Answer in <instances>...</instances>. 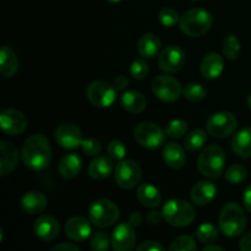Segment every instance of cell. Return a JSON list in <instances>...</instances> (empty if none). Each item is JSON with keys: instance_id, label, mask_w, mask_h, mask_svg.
Segmentation results:
<instances>
[{"instance_id": "obj_1", "label": "cell", "mask_w": 251, "mask_h": 251, "mask_svg": "<svg viewBox=\"0 0 251 251\" xmlns=\"http://www.w3.org/2000/svg\"><path fill=\"white\" fill-rule=\"evenodd\" d=\"M22 162L32 171H43L51 159V147L48 139L42 134L29 136L22 145Z\"/></svg>"}, {"instance_id": "obj_2", "label": "cell", "mask_w": 251, "mask_h": 251, "mask_svg": "<svg viewBox=\"0 0 251 251\" xmlns=\"http://www.w3.org/2000/svg\"><path fill=\"white\" fill-rule=\"evenodd\" d=\"M220 230L228 238H237L244 233L247 217L238 203L229 202L222 208L220 215Z\"/></svg>"}, {"instance_id": "obj_3", "label": "cell", "mask_w": 251, "mask_h": 251, "mask_svg": "<svg viewBox=\"0 0 251 251\" xmlns=\"http://www.w3.org/2000/svg\"><path fill=\"white\" fill-rule=\"evenodd\" d=\"M225 164V152L217 145H208L199 154L198 168L200 173L207 178L216 179L222 176Z\"/></svg>"}, {"instance_id": "obj_4", "label": "cell", "mask_w": 251, "mask_h": 251, "mask_svg": "<svg viewBox=\"0 0 251 251\" xmlns=\"http://www.w3.org/2000/svg\"><path fill=\"white\" fill-rule=\"evenodd\" d=\"M213 17L205 9H191L186 11L179 21V27L189 37H200L211 28Z\"/></svg>"}, {"instance_id": "obj_5", "label": "cell", "mask_w": 251, "mask_h": 251, "mask_svg": "<svg viewBox=\"0 0 251 251\" xmlns=\"http://www.w3.org/2000/svg\"><path fill=\"white\" fill-rule=\"evenodd\" d=\"M162 212L167 223L178 228L190 226L196 217V212L193 206L180 199H172L167 201Z\"/></svg>"}, {"instance_id": "obj_6", "label": "cell", "mask_w": 251, "mask_h": 251, "mask_svg": "<svg viewBox=\"0 0 251 251\" xmlns=\"http://www.w3.org/2000/svg\"><path fill=\"white\" fill-rule=\"evenodd\" d=\"M90 221L97 227L107 228L119 220L120 211L113 201L100 199L95 201L88 210Z\"/></svg>"}, {"instance_id": "obj_7", "label": "cell", "mask_w": 251, "mask_h": 251, "mask_svg": "<svg viewBox=\"0 0 251 251\" xmlns=\"http://www.w3.org/2000/svg\"><path fill=\"white\" fill-rule=\"evenodd\" d=\"M117 88L107 81L97 80L87 86L86 95L91 104L98 108H108L117 100Z\"/></svg>"}, {"instance_id": "obj_8", "label": "cell", "mask_w": 251, "mask_h": 251, "mask_svg": "<svg viewBox=\"0 0 251 251\" xmlns=\"http://www.w3.org/2000/svg\"><path fill=\"white\" fill-rule=\"evenodd\" d=\"M134 135L140 146L147 150H156L164 144L167 134L158 125L144 122L135 127Z\"/></svg>"}, {"instance_id": "obj_9", "label": "cell", "mask_w": 251, "mask_h": 251, "mask_svg": "<svg viewBox=\"0 0 251 251\" xmlns=\"http://www.w3.org/2000/svg\"><path fill=\"white\" fill-rule=\"evenodd\" d=\"M238 126V119L229 112H217L208 118L206 123L207 132L217 139H225L232 135Z\"/></svg>"}, {"instance_id": "obj_10", "label": "cell", "mask_w": 251, "mask_h": 251, "mask_svg": "<svg viewBox=\"0 0 251 251\" xmlns=\"http://www.w3.org/2000/svg\"><path fill=\"white\" fill-rule=\"evenodd\" d=\"M152 91L154 96L163 102H176L183 93L180 83L176 78L168 75L157 76L152 81Z\"/></svg>"}, {"instance_id": "obj_11", "label": "cell", "mask_w": 251, "mask_h": 251, "mask_svg": "<svg viewBox=\"0 0 251 251\" xmlns=\"http://www.w3.org/2000/svg\"><path fill=\"white\" fill-rule=\"evenodd\" d=\"M114 178L120 188L132 189L141 179V168L132 159H123L115 167Z\"/></svg>"}, {"instance_id": "obj_12", "label": "cell", "mask_w": 251, "mask_h": 251, "mask_svg": "<svg viewBox=\"0 0 251 251\" xmlns=\"http://www.w3.org/2000/svg\"><path fill=\"white\" fill-rule=\"evenodd\" d=\"M185 53L179 46L172 44L164 48L158 56V65L164 73H178L185 64Z\"/></svg>"}, {"instance_id": "obj_13", "label": "cell", "mask_w": 251, "mask_h": 251, "mask_svg": "<svg viewBox=\"0 0 251 251\" xmlns=\"http://www.w3.org/2000/svg\"><path fill=\"white\" fill-rule=\"evenodd\" d=\"M55 141L59 146L65 150L77 149L83 142L82 131L75 124L64 123L56 127Z\"/></svg>"}, {"instance_id": "obj_14", "label": "cell", "mask_w": 251, "mask_h": 251, "mask_svg": "<svg viewBox=\"0 0 251 251\" xmlns=\"http://www.w3.org/2000/svg\"><path fill=\"white\" fill-rule=\"evenodd\" d=\"M136 243L134 226L130 223H120L112 234V248L115 251H131Z\"/></svg>"}, {"instance_id": "obj_15", "label": "cell", "mask_w": 251, "mask_h": 251, "mask_svg": "<svg viewBox=\"0 0 251 251\" xmlns=\"http://www.w3.org/2000/svg\"><path fill=\"white\" fill-rule=\"evenodd\" d=\"M0 126L7 135L17 136L26 130L27 120L19 110L6 109L0 114Z\"/></svg>"}, {"instance_id": "obj_16", "label": "cell", "mask_w": 251, "mask_h": 251, "mask_svg": "<svg viewBox=\"0 0 251 251\" xmlns=\"http://www.w3.org/2000/svg\"><path fill=\"white\" fill-rule=\"evenodd\" d=\"M92 228L87 218L82 216L71 217L65 225V234L74 242H83L91 235Z\"/></svg>"}, {"instance_id": "obj_17", "label": "cell", "mask_w": 251, "mask_h": 251, "mask_svg": "<svg viewBox=\"0 0 251 251\" xmlns=\"http://www.w3.org/2000/svg\"><path fill=\"white\" fill-rule=\"evenodd\" d=\"M0 174L1 176L12 173L19 163V151L16 146L9 141L0 142Z\"/></svg>"}, {"instance_id": "obj_18", "label": "cell", "mask_w": 251, "mask_h": 251, "mask_svg": "<svg viewBox=\"0 0 251 251\" xmlns=\"http://www.w3.org/2000/svg\"><path fill=\"white\" fill-rule=\"evenodd\" d=\"M217 196V186L210 180H201L193 186L190 199L195 205L206 206L212 202Z\"/></svg>"}, {"instance_id": "obj_19", "label": "cell", "mask_w": 251, "mask_h": 251, "mask_svg": "<svg viewBox=\"0 0 251 251\" xmlns=\"http://www.w3.org/2000/svg\"><path fill=\"white\" fill-rule=\"evenodd\" d=\"M200 70L203 77L208 80H215L222 75L225 70V60L220 54L208 53L203 56L201 61Z\"/></svg>"}, {"instance_id": "obj_20", "label": "cell", "mask_w": 251, "mask_h": 251, "mask_svg": "<svg viewBox=\"0 0 251 251\" xmlns=\"http://www.w3.org/2000/svg\"><path fill=\"white\" fill-rule=\"evenodd\" d=\"M34 233L43 242H50L59 234V225L51 216H41L34 223Z\"/></svg>"}, {"instance_id": "obj_21", "label": "cell", "mask_w": 251, "mask_h": 251, "mask_svg": "<svg viewBox=\"0 0 251 251\" xmlns=\"http://www.w3.org/2000/svg\"><path fill=\"white\" fill-rule=\"evenodd\" d=\"M163 161L173 169L183 168L186 162V154L183 147L176 142H168L163 147Z\"/></svg>"}, {"instance_id": "obj_22", "label": "cell", "mask_w": 251, "mask_h": 251, "mask_svg": "<svg viewBox=\"0 0 251 251\" xmlns=\"http://www.w3.org/2000/svg\"><path fill=\"white\" fill-rule=\"evenodd\" d=\"M20 63L16 53L10 46H4L0 50V73L5 77H12L19 71Z\"/></svg>"}, {"instance_id": "obj_23", "label": "cell", "mask_w": 251, "mask_h": 251, "mask_svg": "<svg viewBox=\"0 0 251 251\" xmlns=\"http://www.w3.org/2000/svg\"><path fill=\"white\" fill-rule=\"evenodd\" d=\"M47 202H48L47 198L42 193H39V191H29L21 199L20 206L26 213L37 215V213L46 210Z\"/></svg>"}, {"instance_id": "obj_24", "label": "cell", "mask_w": 251, "mask_h": 251, "mask_svg": "<svg viewBox=\"0 0 251 251\" xmlns=\"http://www.w3.org/2000/svg\"><path fill=\"white\" fill-rule=\"evenodd\" d=\"M232 150L240 158L251 157V127H244L234 135L232 140Z\"/></svg>"}, {"instance_id": "obj_25", "label": "cell", "mask_w": 251, "mask_h": 251, "mask_svg": "<svg viewBox=\"0 0 251 251\" xmlns=\"http://www.w3.org/2000/svg\"><path fill=\"white\" fill-rule=\"evenodd\" d=\"M82 168V159L75 153H68L61 158L58 166L59 174L64 179H73L77 176Z\"/></svg>"}, {"instance_id": "obj_26", "label": "cell", "mask_w": 251, "mask_h": 251, "mask_svg": "<svg viewBox=\"0 0 251 251\" xmlns=\"http://www.w3.org/2000/svg\"><path fill=\"white\" fill-rule=\"evenodd\" d=\"M122 105L124 107L125 110H127L131 114H139L142 113L146 108V98L144 97L141 92L139 91H126V92L123 93L122 96Z\"/></svg>"}, {"instance_id": "obj_27", "label": "cell", "mask_w": 251, "mask_h": 251, "mask_svg": "<svg viewBox=\"0 0 251 251\" xmlns=\"http://www.w3.org/2000/svg\"><path fill=\"white\" fill-rule=\"evenodd\" d=\"M113 171V159L104 156H98L88 166V174L96 180H104Z\"/></svg>"}, {"instance_id": "obj_28", "label": "cell", "mask_w": 251, "mask_h": 251, "mask_svg": "<svg viewBox=\"0 0 251 251\" xmlns=\"http://www.w3.org/2000/svg\"><path fill=\"white\" fill-rule=\"evenodd\" d=\"M136 198L140 202L147 207H157L162 202V196L158 189L152 184H142L139 186Z\"/></svg>"}, {"instance_id": "obj_29", "label": "cell", "mask_w": 251, "mask_h": 251, "mask_svg": "<svg viewBox=\"0 0 251 251\" xmlns=\"http://www.w3.org/2000/svg\"><path fill=\"white\" fill-rule=\"evenodd\" d=\"M161 49V41L156 34L147 33L140 38L137 44V51L142 58L152 59L159 53Z\"/></svg>"}, {"instance_id": "obj_30", "label": "cell", "mask_w": 251, "mask_h": 251, "mask_svg": "<svg viewBox=\"0 0 251 251\" xmlns=\"http://www.w3.org/2000/svg\"><path fill=\"white\" fill-rule=\"evenodd\" d=\"M206 141H207V134H206V131H203L201 129H196L186 135V137L184 139V147L186 149V151L196 152L200 149H202Z\"/></svg>"}, {"instance_id": "obj_31", "label": "cell", "mask_w": 251, "mask_h": 251, "mask_svg": "<svg viewBox=\"0 0 251 251\" xmlns=\"http://www.w3.org/2000/svg\"><path fill=\"white\" fill-rule=\"evenodd\" d=\"M240 49H242V46H240L239 38H238L235 34H229L225 38L223 41V49L222 53L228 60H234L239 56Z\"/></svg>"}, {"instance_id": "obj_32", "label": "cell", "mask_w": 251, "mask_h": 251, "mask_svg": "<svg viewBox=\"0 0 251 251\" xmlns=\"http://www.w3.org/2000/svg\"><path fill=\"white\" fill-rule=\"evenodd\" d=\"M220 232L212 223H202L196 229V237L202 243H213L220 237Z\"/></svg>"}, {"instance_id": "obj_33", "label": "cell", "mask_w": 251, "mask_h": 251, "mask_svg": "<svg viewBox=\"0 0 251 251\" xmlns=\"http://www.w3.org/2000/svg\"><path fill=\"white\" fill-rule=\"evenodd\" d=\"M183 96L190 102L198 103L206 97V90L201 83L190 82L183 88Z\"/></svg>"}, {"instance_id": "obj_34", "label": "cell", "mask_w": 251, "mask_h": 251, "mask_svg": "<svg viewBox=\"0 0 251 251\" xmlns=\"http://www.w3.org/2000/svg\"><path fill=\"white\" fill-rule=\"evenodd\" d=\"M248 171L242 164H233L226 171V179L230 184H242L247 179Z\"/></svg>"}, {"instance_id": "obj_35", "label": "cell", "mask_w": 251, "mask_h": 251, "mask_svg": "<svg viewBox=\"0 0 251 251\" xmlns=\"http://www.w3.org/2000/svg\"><path fill=\"white\" fill-rule=\"evenodd\" d=\"M164 131L167 136L172 139H180L188 132V123L183 119H174L169 123Z\"/></svg>"}, {"instance_id": "obj_36", "label": "cell", "mask_w": 251, "mask_h": 251, "mask_svg": "<svg viewBox=\"0 0 251 251\" xmlns=\"http://www.w3.org/2000/svg\"><path fill=\"white\" fill-rule=\"evenodd\" d=\"M196 249H198V245L190 235H180L176 238L169 247L171 251H195Z\"/></svg>"}, {"instance_id": "obj_37", "label": "cell", "mask_w": 251, "mask_h": 251, "mask_svg": "<svg viewBox=\"0 0 251 251\" xmlns=\"http://www.w3.org/2000/svg\"><path fill=\"white\" fill-rule=\"evenodd\" d=\"M112 244V238H109V235L107 234L103 230H98L95 234L91 237L90 245L91 249L95 251H104L109 248V245Z\"/></svg>"}, {"instance_id": "obj_38", "label": "cell", "mask_w": 251, "mask_h": 251, "mask_svg": "<svg viewBox=\"0 0 251 251\" xmlns=\"http://www.w3.org/2000/svg\"><path fill=\"white\" fill-rule=\"evenodd\" d=\"M108 156L113 159V161L120 162L125 158L126 156V146L123 141L119 140H113L108 144L107 147Z\"/></svg>"}, {"instance_id": "obj_39", "label": "cell", "mask_w": 251, "mask_h": 251, "mask_svg": "<svg viewBox=\"0 0 251 251\" xmlns=\"http://www.w3.org/2000/svg\"><path fill=\"white\" fill-rule=\"evenodd\" d=\"M158 21L162 26L173 27L180 21V19H179V14L176 10L172 9V7H164L159 11Z\"/></svg>"}, {"instance_id": "obj_40", "label": "cell", "mask_w": 251, "mask_h": 251, "mask_svg": "<svg viewBox=\"0 0 251 251\" xmlns=\"http://www.w3.org/2000/svg\"><path fill=\"white\" fill-rule=\"evenodd\" d=\"M150 68L145 60H135L130 65V75L136 80H142L149 75Z\"/></svg>"}, {"instance_id": "obj_41", "label": "cell", "mask_w": 251, "mask_h": 251, "mask_svg": "<svg viewBox=\"0 0 251 251\" xmlns=\"http://www.w3.org/2000/svg\"><path fill=\"white\" fill-rule=\"evenodd\" d=\"M81 147H82V151L85 152L87 156H97L98 153L100 152V150H102V145H100V142L98 141V140L96 139H86L83 140L82 145H81Z\"/></svg>"}, {"instance_id": "obj_42", "label": "cell", "mask_w": 251, "mask_h": 251, "mask_svg": "<svg viewBox=\"0 0 251 251\" xmlns=\"http://www.w3.org/2000/svg\"><path fill=\"white\" fill-rule=\"evenodd\" d=\"M139 251H164V248L154 240H147L137 247Z\"/></svg>"}, {"instance_id": "obj_43", "label": "cell", "mask_w": 251, "mask_h": 251, "mask_svg": "<svg viewBox=\"0 0 251 251\" xmlns=\"http://www.w3.org/2000/svg\"><path fill=\"white\" fill-rule=\"evenodd\" d=\"M163 212H157V211H151L146 215V221L149 225H158L162 220H163Z\"/></svg>"}, {"instance_id": "obj_44", "label": "cell", "mask_w": 251, "mask_h": 251, "mask_svg": "<svg viewBox=\"0 0 251 251\" xmlns=\"http://www.w3.org/2000/svg\"><path fill=\"white\" fill-rule=\"evenodd\" d=\"M113 85L115 86V88H117L118 91H123L127 87V85H129V80H127L126 76L120 75L114 78V83H113Z\"/></svg>"}, {"instance_id": "obj_45", "label": "cell", "mask_w": 251, "mask_h": 251, "mask_svg": "<svg viewBox=\"0 0 251 251\" xmlns=\"http://www.w3.org/2000/svg\"><path fill=\"white\" fill-rule=\"evenodd\" d=\"M239 248L243 251H251V232L243 235L239 243Z\"/></svg>"}, {"instance_id": "obj_46", "label": "cell", "mask_w": 251, "mask_h": 251, "mask_svg": "<svg viewBox=\"0 0 251 251\" xmlns=\"http://www.w3.org/2000/svg\"><path fill=\"white\" fill-rule=\"evenodd\" d=\"M51 250H53V251H58V250H60V251H63V250H65V251H78L80 249H78L76 245L70 244V243H63V244L55 245V247H54Z\"/></svg>"}, {"instance_id": "obj_47", "label": "cell", "mask_w": 251, "mask_h": 251, "mask_svg": "<svg viewBox=\"0 0 251 251\" xmlns=\"http://www.w3.org/2000/svg\"><path fill=\"white\" fill-rule=\"evenodd\" d=\"M142 222V215L140 212H132L129 217V223L134 227L136 226H140Z\"/></svg>"}, {"instance_id": "obj_48", "label": "cell", "mask_w": 251, "mask_h": 251, "mask_svg": "<svg viewBox=\"0 0 251 251\" xmlns=\"http://www.w3.org/2000/svg\"><path fill=\"white\" fill-rule=\"evenodd\" d=\"M243 199H244L245 207H247V210L251 213V185L248 186L247 190L244 191V196H243Z\"/></svg>"}, {"instance_id": "obj_49", "label": "cell", "mask_w": 251, "mask_h": 251, "mask_svg": "<svg viewBox=\"0 0 251 251\" xmlns=\"http://www.w3.org/2000/svg\"><path fill=\"white\" fill-rule=\"evenodd\" d=\"M210 250L223 251V248L218 247V245H206V247H203V249H202V251H210Z\"/></svg>"}, {"instance_id": "obj_50", "label": "cell", "mask_w": 251, "mask_h": 251, "mask_svg": "<svg viewBox=\"0 0 251 251\" xmlns=\"http://www.w3.org/2000/svg\"><path fill=\"white\" fill-rule=\"evenodd\" d=\"M248 105H249V108L251 109V95L249 96V98H248Z\"/></svg>"}, {"instance_id": "obj_51", "label": "cell", "mask_w": 251, "mask_h": 251, "mask_svg": "<svg viewBox=\"0 0 251 251\" xmlns=\"http://www.w3.org/2000/svg\"><path fill=\"white\" fill-rule=\"evenodd\" d=\"M107 1H109V2H119V1H122V0H107Z\"/></svg>"}]
</instances>
